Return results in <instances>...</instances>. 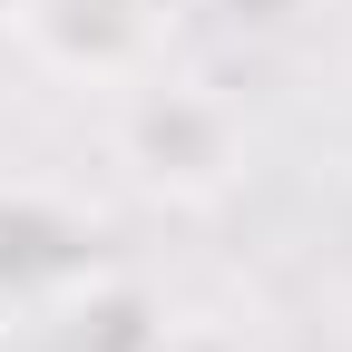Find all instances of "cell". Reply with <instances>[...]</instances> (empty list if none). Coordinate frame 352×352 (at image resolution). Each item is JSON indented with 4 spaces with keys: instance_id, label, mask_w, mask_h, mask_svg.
Masks as SVG:
<instances>
[{
    "instance_id": "obj_1",
    "label": "cell",
    "mask_w": 352,
    "mask_h": 352,
    "mask_svg": "<svg viewBox=\"0 0 352 352\" xmlns=\"http://www.w3.org/2000/svg\"><path fill=\"white\" fill-rule=\"evenodd\" d=\"M20 39L69 78H138L166 20H157V0H20Z\"/></svg>"
}]
</instances>
